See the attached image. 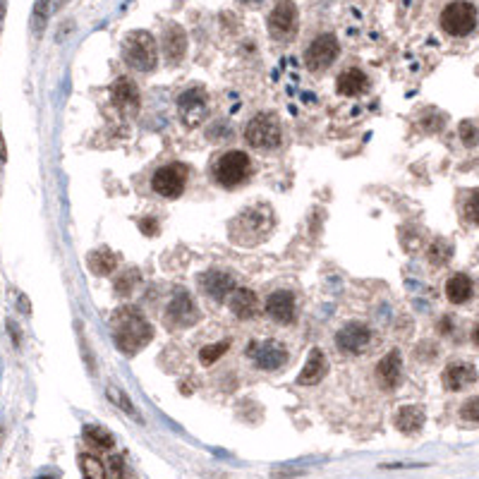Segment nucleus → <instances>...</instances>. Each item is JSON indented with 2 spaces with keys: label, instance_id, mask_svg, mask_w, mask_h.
Listing matches in <instances>:
<instances>
[{
  "label": "nucleus",
  "instance_id": "nucleus-1",
  "mask_svg": "<svg viewBox=\"0 0 479 479\" xmlns=\"http://www.w3.org/2000/svg\"><path fill=\"white\" fill-rule=\"evenodd\" d=\"M113 338H115L117 350L132 357L149 346V341L154 338V326L137 307H122L113 316Z\"/></svg>",
  "mask_w": 479,
  "mask_h": 479
},
{
  "label": "nucleus",
  "instance_id": "nucleus-2",
  "mask_svg": "<svg viewBox=\"0 0 479 479\" xmlns=\"http://www.w3.org/2000/svg\"><path fill=\"white\" fill-rule=\"evenodd\" d=\"M122 58H125L127 65L139 70V72H152L156 63H159L156 39L144 29L130 31L125 36V44H122Z\"/></svg>",
  "mask_w": 479,
  "mask_h": 479
},
{
  "label": "nucleus",
  "instance_id": "nucleus-3",
  "mask_svg": "<svg viewBox=\"0 0 479 479\" xmlns=\"http://www.w3.org/2000/svg\"><path fill=\"white\" fill-rule=\"evenodd\" d=\"M441 29L448 36H467L477 26V8L467 0H453L441 10Z\"/></svg>",
  "mask_w": 479,
  "mask_h": 479
},
{
  "label": "nucleus",
  "instance_id": "nucleus-4",
  "mask_svg": "<svg viewBox=\"0 0 479 479\" xmlns=\"http://www.w3.org/2000/svg\"><path fill=\"white\" fill-rule=\"evenodd\" d=\"M245 139L250 147L254 149H276L283 139L281 122L276 120V115L271 113H259L257 117H252L245 127Z\"/></svg>",
  "mask_w": 479,
  "mask_h": 479
},
{
  "label": "nucleus",
  "instance_id": "nucleus-5",
  "mask_svg": "<svg viewBox=\"0 0 479 479\" xmlns=\"http://www.w3.org/2000/svg\"><path fill=\"white\" fill-rule=\"evenodd\" d=\"M252 173V161L245 152H228L218 159L216 168H213V177L220 187L233 190V187L242 185Z\"/></svg>",
  "mask_w": 479,
  "mask_h": 479
},
{
  "label": "nucleus",
  "instance_id": "nucleus-6",
  "mask_svg": "<svg viewBox=\"0 0 479 479\" xmlns=\"http://www.w3.org/2000/svg\"><path fill=\"white\" fill-rule=\"evenodd\" d=\"M298 5L293 0H278L273 13L268 15V31H271L273 39L285 44L298 34Z\"/></svg>",
  "mask_w": 479,
  "mask_h": 479
},
{
  "label": "nucleus",
  "instance_id": "nucleus-7",
  "mask_svg": "<svg viewBox=\"0 0 479 479\" xmlns=\"http://www.w3.org/2000/svg\"><path fill=\"white\" fill-rule=\"evenodd\" d=\"M341 56V44L333 34H321L307 46L305 51V65L311 72H324L326 67H331L336 63V58Z\"/></svg>",
  "mask_w": 479,
  "mask_h": 479
},
{
  "label": "nucleus",
  "instance_id": "nucleus-8",
  "mask_svg": "<svg viewBox=\"0 0 479 479\" xmlns=\"http://www.w3.org/2000/svg\"><path fill=\"white\" fill-rule=\"evenodd\" d=\"M187 168L182 163H168L159 168L152 177V190L165 199H177L185 192Z\"/></svg>",
  "mask_w": 479,
  "mask_h": 479
},
{
  "label": "nucleus",
  "instance_id": "nucleus-9",
  "mask_svg": "<svg viewBox=\"0 0 479 479\" xmlns=\"http://www.w3.org/2000/svg\"><path fill=\"white\" fill-rule=\"evenodd\" d=\"M369 343H371V331L362 321H350L336 336V346L341 348V352H350V355L364 352Z\"/></svg>",
  "mask_w": 479,
  "mask_h": 479
},
{
  "label": "nucleus",
  "instance_id": "nucleus-10",
  "mask_svg": "<svg viewBox=\"0 0 479 479\" xmlns=\"http://www.w3.org/2000/svg\"><path fill=\"white\" fill-rule=\"evenodd\" d=\"M247 355L259 364V369H278L288 362V350L276 341H266V343H250Z\"/></svg>",
  "mask_w": 479,
  "mask_h": 479
},
{
  "label": "nucleus",
  "instance_id": "nucleus-11",
  "mask_svg": "<svg viewBox=\"0 0 479 479\" xmlns=\"http://www.w3.org/2000/svg\"><path fill=\"white\" fill-rule=\"evenodd\" d=\"M168 324L177 328H187L199 321L197 305L192 302V298L187 293H177V298L168 305Z\"/></svg>",
  "mask_w": 479,
  "mask_h": 479
},
{
  "label": "nucleus",
  "instance_id": "nucleus-12",
  "mask_svg": "<svg viewBox=\"0 0 479 479\" xmlns=\"http://www.w3.org/2000/svg\"><path fill=\"white\" fill-rule=\"evenodd\" d=\"M441 381L448 391H462L477 381V369L470 362H450L441 374Z\"/></svg>",
  "mask_w": 479,
  "mask_h": 479
},
{
  "label": "nucleus",
  "instance_id": "nucleus-13",
  "mask_svg": "<svg viewBox=\"0 0 479 479\" xmlns=\"http://www.w3.org/2000/svg\"><path fill=\"white\" fill-rule=\"evenodd\" d=\"M177 111H180L182 120L187 125H195L204 117L206 113V96H204L202 89H190L177 99Z\"/></svg>",
  "mask_w": 479,
  "mask_h": 479
},
{
  "label": "nucleus",
  "instance_id": "nucleus-14",
  "mask_svg": "<svg viewBox=\"0 0 479 479\" xmlns=\"http://www.w3.org/2000/svg\"><path fill=\"white\" fill-rule=\"evenodd\" d=\"M376 381H379L384 389H398L403 381V359H400V352L398 350H391L389 355H386L384 359L379 362V367H376Z\"/></svg>",
  "mask_w": 479,
  "mask_h": 479
},
{
  "label": "nucleus",
  "instance_id": "nucleus-15",
  "mask_svg": "<svg viewBox=\"0 0 479 479\" xmlns=\"http://www.w3.org/2000/svg\"><path fill=\"white\" fill-rule=\"evenodd\" d=\"M266 314L278 324H290L295 319V295L290 290H278L266 300Z\"/></svg>",
  "mask_w": 479,
  "mask_h": 479
},
{
  "label": "nucleus",
  "instance_id": "nucleus-16",
  "mask_svg": "<svg viewBox=\"0 0 479 479\" xmlns=\"http://www.w3.org/2000/svg\"><path fill=\"white\" fill-rule=\"evenodd\" d=\"M202 288L211 300L223 302L228 295H233L235 281H233V276H230V273H225V271H209V273H204V276H202Z\"/></svg>",
  "mask_w": 479,
  "mask_h": 479
},
{
  "label": "nucleus",
  "instance_id": "nucleus-17",
  "mask_svg": "<svg viewBox=\"0 0 479 479\" xmlns=\"http://www.w3.org/2000/svg\"><path fill=\"white\" fill-rule=\"evenodd\" d=\"M230 311H233V314L238 316V319H242V321L257 316V311H259V302H257L254 290L235 288L233 295H230Z\"/></svg>",
  "mask_w": 479,
  "mask_h": 479
},
{
  "label": "nucleus",
  "instance_id": "nucleus-18",
  "mask_svg": "<svg viewBox=\"0 0 479 479\" xmlns=\"http://www.w3.org/2000/svg\"><path fill=\"white\" fill-rule=\"evenodd\" d=\"M163 53L170 63H180L187 53V34L182 26L170 24L163 34Z\"/></svg>",
  "mask_w": 479,
  "mask_h": 479
},
{
  "label": "nucleus",
  "instance_id": "nucleus-19",
  "mask_svg": "<svg viewBox=\"0 0 479 479\" xmlns=\"http://www.w3.org/2000/svg\"><path fill=\"white\" fill-rule=\"evenodd\" d=\"M111 99L117 108H137L139 106V89L130 77L115 79V84L111 87Z\"/></svg>",
  "mask_w": 479,
  "mask_h": 479
},
{
  "label": "nucleus",
  "instance_id": "nucleus-20",
  "mask_svg": "<svg viewBox=\"0 0 479 479\" xmlns=\"http://www.w3.org/2000/svg\"><path fill=\"white\" fill-rule=\"evenodd\" d=\"M424 422H427V412L422 405H403L396 414V427L403 434H417Z\"/></svg>",
  "mask_w": 479,
  "mask_h": 479
},
{
  "label": "nucleus",
  "instance_id": "nucleus-21",
  "mask_svg": "<svg viewBox=\"0 0 479 479\" xmlns=\"http://www.w3.org/2000/svg\"><path fill=\"white\" fill-rule=\"evenodd\" d=\"M326 369H328V364H326L324 352H321V350H311V355H309V359H307L302 374L298 376V384L300 386H314V384H319V381L326 376Z\"/></svg>",
  "mask_w": 479,
  "mask_h": 479
},
{
  "label": "nucleus",
  "instance_id": "nucleus-22",
  "mask_svg": "<svg viewBox=\"0 0 479 479\" xmlns=\"http://www.w3.org/2000/svg\"><path fill=\"white\" fill-rule=\"evenodd\" d=\"M369 89V77L357 67H350L346 72H341L338 77V91L343 96H359Z\"/></svg>",
  "mask_w": 479,
  "mask_h": 479
},
{
  "label": "nucleus",
  "instance_id": "nucleus-23",
  "mask_svg": "<svg viewBox=\"0 0 479 479\" xmlns=\"http://www.w3.org/2000/svg\"><path fill=\"white\" fill-rule=\"evenodd\" d=\"M472 290H475V285H472L470 276H465V273H455V276L446 283V298H448L453 305H465L467 300L472 298Z\"/></svg>",
  "mask_w": 479,
  "mask_h": 479
},
{
  "label": "nucleus",
  "instance_id": "nucleus-24",
  "mask_svg": "<svg viewBox=\"0 0 479 479\" xmlns=\"http://www.w3.org/2000/svg\"><path fill=\"white\" fill-rule=\"evenodd\" d=\"M117 259L111 250H96L89 254V268L96 273V276H108V273L115 271Z\"/></svg>",
  "mask_w": 479,
  "mask_h": 479
},
{
  "label": "nucleus",
  "instance_id": "nucleus-25",
  "mask_svg": "<svg viewBox=\"0 0 479 479\" xmlns=\"http://www.w3.org/2000/svg\"><path fill=\"white\" fill-rule=\"evenodd\" d=\"M84 439H87L91 446H99V448H113V446H115L113 434L104 427H87L84 429Z\"/></svg>",
  "mask_w": 479,
  "mask_h": 479
},
{
  "label": "nucleus",
  "instance_id": "nucleus-26",
  "mask_svg": "<svg viewBox=\"0 0 479 479\" xmlns=\"http://www.w3.org/2000/svg\"><path fill=\"white\" fill-rule=\"evenodd\" d=\"M427 257H429V261H432L434 266H444V263H448L450 257H453V247H450L446 240H436L434 245L429 247Z\"/></svg>",
  "mask_w": 479,
  "mask_h": 479
},
{
  "label": "nucleus",
  "instance_id": "nucleus-27",
  "mask_svg": "<svg viewBox=\"0 0 479 479\" xmlns=\"http://www.w3.org/2000/svg\"><path fill=\"white\" fill-rule=\"evenodd\" d=\"M79 467H82V472L91 479H104L108 477V470L104 467V462L99 460V457L94 455H82L79 457Z\"/></svg>",
  "mask_w": 479,
  "mask_h": 479
},
{
  "label": "nucleus",
  "instance_id": "nucleus-28",
  "mask_svg": "<svg viewBox=\"0 0 479 479\" xmlns=\"http://www.w3.org/2000/svg\"><path fill=\"white\" fill-rule=\"evenodd\" d=\"M228 348H230V341H218V343H213V346L202 348V352H199V359H202V364L211 367L216 359H220L225 352H228Z\"/></svg>",
  "mask_w": 479,
  "mask_h": 479
},
{
  "label": "nucleus",
  "instance_id": "nucleus-29",
  "mask_svg": "<svg viewBox=\"0 0 479 479\" xmlns=\"http://www.w3.org/2000/svg\"><path fill=\"white\" fill-rule=\"evenodd\" d=\"M106 393H108V398H111L113 403H115L117 407H120L122 412H127V414H130V417H134V419H139V422H142V417H139V414H137V410H134V407H132L130 398H127L125 393H122V391H117L115 386H108V389H106Z\"/></svg>",
  "mask_w": 479,
  "mask_h": 479
},
{
  "label": "nucleus",
  "instance_id": "nucleus-30",
  "mask_svg": "<svg viewBox=\"0 0 479 479\" xmlns=\"http://www.w3.org/2000/svg\"><path fill=\"white\" fill-rule=\"evenodd\" d=\"M48 10H51L48 0H36V5H34V17H31V29H34L36 34H41V31H44L46 19H48Z\"/></svg>",
  "mask_w": 479,
  "mask_h": 479
},
{
  "label": "nucleus",
  "instance_id": "nucleus-31",
  "mask_svg": "<svg viewBox=\"0 0 479 479\" xmlns=\"http://www.w3.org/2000/svg\"><path fill=\"white\" fill-rule=\"evenodd\" d=\"M465 218L470 220V223H475L479 225V187L475 192H470V197H467V202H465Z\"/></svg>",
  "mask_w": 479,
  "mask_h": 479
},
{
  "label": "nucleus",
  "instance_id": "nucleus-32",
  "mask_svg": "<svg viewBox=\"0 0 479 479\" xmlns=\"http://www.w3.org/2000/svg\"><path fill=\"white\" fill-rule=\"evenodd\" d=\"M460 139L465 147H477L479 144V130L472 125L470 120H462L460 122Z\"/></svg>",
  "mask_w": 479,
  "mask_h": 479
},
{
  "label": "nucleus",
  "instance_id": "nucleus-33",
  "mask_svg": "<svg viewBox=\"0 0 479 479\" xmlns=\"http://www.w3.org/2000/svg\"><path fill=\"white\" fill-rule=\"evenodd\" d=\"M460 417L465 419V422H475V424H479V396H475V398H470V400L462 403Z\"/></svg>",
  "mask_w": 479,
  "mask_h": 479
},
{
  "label": "nucleus",
  "instance_id": "nucleus-34",
  "mask_svg": "<svg viewBox=\"0 0 479 479\" xmlns=\"http://www.w3.org/2000/svg\"><path fill=\"white\" fill-rule=\"evenodd\" d=\"M132 281H137V271H134V268H130V271H127V276L122 278V281H117L115 283V288H117V293H122V295H127V293H132Z\"/></svg>",
  "mask_w": 479,
  "mask_h": 479
},
{
  "label": "nucleus",
  "instance_id": "nucleus-35",
  "mask_svg": "<svg viewBox=\"0 0 479 479\" xmlns=\"http://www.w3.org/2000/svg\"><path fill=\"white\" fill-rule=\"evenodd\" d=\"M108 465H111L108 477H120L122 475V457H111Z\"/></svg>",
  "mask_w": 479,
  "mask_h": 479
},
{
  "label": "nucleus",
  "instance_id": "nucleus-36",
  "mask_svg": "<svg viewBox=\"0 0 479 479\" xmlns=\"http://www.w3.org/2000/svg\"><path fill=\"white\" fill-rule=\"evenodd\" d=\"M139 225H142V228H144V233H147V235H156V233H159V225H156L152 218H144V220H142V223H139Z\"/></svg>",
  "mask_w": 479,
  "mask_h": 479
},
{
  "label": "nucleus",
  "instance_id": "nucleus-37",
  "mask_svg": "<svg viewBox=\"0 0 479 479\" xmlns=\"http://www.w3.org/2000/svg\"><path fill=\"white\" fill-rule=\"evenodd\" d=\"M0 161H8V147H5L3 132H0Z\"/></svg>",
  "mask_w": 479,
  "mask_h": 479
},
{
  "label": "nucleus",
  "instance_id": "nucleus-38",
  "mask_svg": "<svg viewBox=\"0 0 479 479\" xmlns=\"http://www.w3.org/2000/svg\"><path fill=\"white\" fill-rule=\"evenodd\" d=\"M472 343H475V346H479V324L472 328Z\"/></svg>",
  "mask_w": 479,
  "mask_h": 479
},
{
  "label": "nucleus",
  "instance_id": "nucleus-39",
  "mask_svg": "<svg viewBox=\"0 0 479 479\" xmlns=\"http://www.w3.org/2000/svg\"><path fill=\"white\" fill-rule=\"evenodd\" d=\"M450 331V319H444L441 321V333H448Z\"/></svg>",
  "mask_w": 479,
  "mask_h": 479
},
{
  "label": "nucleus",
  "instance_id": "nucleus-40",
  "mask_svg": "<svg viewBox=\"0 0 479 479\" xmlns=\"http://www.w3.org/2000/svg\"><path fill=\"white\" fill-rule=\"evenodd\" d=\"M3 15H5V0H3V5H0V26H3Z\"/></svg>",
  "mask_w": 479,
  "mask_h": 479
},
{
  "label": "nucleus",
  "instance_id": "nucleus-41",
  "mask_svg": "<svg viewBox=\"0 0 479 479\" xmlns=\"http://www.w3.org/2000/svg\"><path fill=\"white\" fill-rule=\"evenodd\" d=\"M240 3H245V5H259L261 0H240Z\"/></svg>",
  "mask_w": 479,
  "mask_h": 479
},
{
  "label": "nucleus",
  "instance_id": "nucleus-42",
  "mask_svg": "<svg viewBox=\"0 0 479 479\" xmlns=\"http://www.w3.org/2000/svg\"><path fill=\"white\" fill-rule=\"evenodd\" d=\"M63 3H67V0H60V5H63Z\"/></svg>",
  "mask_w": 479,
  "mask_h": 479
}]
</instances>
